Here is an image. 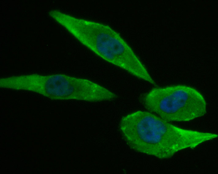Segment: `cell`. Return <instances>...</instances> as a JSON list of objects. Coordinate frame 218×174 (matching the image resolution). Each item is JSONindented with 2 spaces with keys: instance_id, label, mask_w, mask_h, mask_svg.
I'll list each match as a JSON object with an SVG mask.
<instances>
[{
  "instance_id": "obj_1",
  "label": "cell",
  "mask_w": 218,
  "mask_h": 174,
  "mask_svg": "<svg viewBox=\"0 0 218 174\" xmlns=\"http://www.w3.org/2000/svg\"><path fill=\"white\" fill-rule=\"evenodd\" d=\"M120 129L129 146L161 159L183 149L194 148L204 140L202 132L181 128L149 112L135 111L123 116Z\"/></svg>"
},
{
  "instance_id": "obj_2",
  "label": "cell",
  "mask_w": 218,
  "mask_h": 174,
  "mask_svg": "<svg viewBox=\"0 0 218 174\" xmlns=\"http://www.w3.org/2000/svg\"><path fill=\"white\" fill-rule=\"evenodd\" d=\"M63 26L79 42L104 60L143 80L149 74L130 47L108 26L68 15Z\"/></svg>"
},
{
  "instance_id": "obj_3",
  "label": "cell",
  "mask_w": 218,
  "mask_h": 174,
  "mask_svg": "<svg viewBox=\"0 0 218 174\" xmlns=\"http://www.w3.org/2000/svg\"><path fill=\"white\" fill-rule=\"evenodd\" d=\"M148 111L169 122H187L204 116L207 105L202 94L192 87L176 85L155 88L143 97Z\"/></svg>"
}]
</instances>
